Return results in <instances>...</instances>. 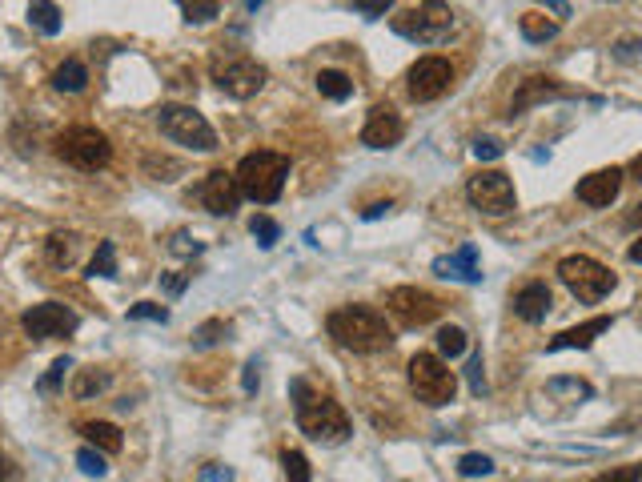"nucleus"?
Segmentation results:
<instances>
[{
  "mask_svg": "<svg viewBox=\"0 0 642 482\" xmlns=\"http://www.w3.org/2000/svg\"><path fill=\"white\" fill-rule=\"evenodd\" d=\"M29 25L45 37H57L61 33V9L53 0H29Z\"/></svg>",
  "mask_w": 642,
  "mask_h": 482,
  "instance_id": "obj_21",
  "label": "nucleus"
},
{
  "mask_svg": "<svg viewBox=\"0 0 642 482\" xmlns=\"http://www.w3.org/2000/svg\"><path fill=\"white\" fill-rule=\"evenodd\" d=\"M394 33L406 37V41H418V45H442L450 33H454V9L446 5V0H426V5L418 9H406L398 13L394 21Z\"/></svg>",
  "mask_w": 642,
  "mask_h": 482,
  "instance_id": "obj_4",
  "label": "nucleus"
},
{
  "mask_svg": "<svg viewBox=\"0 0 642 482\" xmlns=\"http://www.w3.org/2000/svg\"><path fill=\"white\" fill-rule=\"evenodd\" d=\"M402 133H406V125H402L398 109H394V105H374L370 117H366V125H362V145H370V149H394V145L402 141Z\"/></svg>",
  "mask_w": 642,
  "mask_h": 482,
  "instance_id": "obj_15",
  "label": "nucleus"
},
{
  "mask_svg": "<svg viewBox=\"0 0 642 482\" xmlns=\"http://www.w3.org/2000/svg\"><path fill=\"white\" fill-rule=\"evenodd\" d=\"M317 93L321 97H330V101H346L354 93V81L338 69H326V73H317Z\"/></svg>",
  "mask_w": 642,
  "mask_h": 482,
  "instance_id": "obj_25",
  "label": "nucleus"
},
{
  "mask_svg": "<svg viewBox=\"0 0 642 482\" xmlns=\"http://www.w3.org/2000/svg\"><path fill=\"white\" fill-rule=\"evenodd\" d=\"M466 197L474 209H482L486 217H506L514 209V181L502 173V169H482L478 177H470L466 185Z\"/></svg>",
  "mask_w": 642,
  "mask_h": 482,
  "instance_id": "obj_9",
  "label": "nucleus"
},
{
  "mask_svg": "<svg viewBox=\"0 0 642 482\" xmlns=\"http://www.w3.org/2000/svg\"><path fill=\"white\" fill-rule=\"evenodd\" d=\"M9 474H13V470H9V462L0 458V482H9Z\"/></svg>",
  "mask_w": 642,
  "mask_h": 482,
  "instance_id": "obj_53",
  "label": "nucleus"
},
{
  "mask_svg": "<svg viewBox=\"0 0 642 482\" xmlns=\"http://www.w3.org/2000/svg\"><path fill=\"white\" fill-rule=\"evenodd\" d=\"M518 29H522L526 41H554L558 37V21H550L546 13H522Z\"/></svg>",
  "mask_w": 642,
  "mask_h": 482,
  "instance_id": "obj_23",
  "label": "nucleus"
},
{
  "mask_svg": "<svg viewBox=\"0 0 642 482\" xmlns=\"http://www.w3.org/2000/svg\"><path fill=\"white\" fill-rule=\"evenodd\" d=\"M434 274H438V278H450V282H482L478 250H474V246H458L454 254H446V258L434 262Z\"/></svg>",
  "mask_w": 642,
  "mask_h": 482,
  "instance_id": "obj_18",
  "label": "nucleus"
},
{
  "mask_svg": "<svg viewBox=\"0 0 642 482\" xmlns=\"http://www.w3.org/2000/svg\"><path fill=\"white\" fill-rule=\"evenodd\" d=\"M614 326V318H590V322H582V326H574V330H562L558 338H550V350H590L594 346V338L598 334H606Z\"/></svg>",
  "mask_w": 642,
  "mask_h": 482,
  "instance_id": "obj_19",
  "label": "nucleus"
},
{
  "mask_svg": "<svg viewBox=\"0 0 642 482\" xmlns=\"http://www.w3.org/2000/svg\"><path fill=\"white\" fill-rule=\"evenodd\" d=\"M514 314L522 322H542L550 314V286L546 282H530L514 294Z\"/></svg>",
  "mask_w": 642,
  "mask_h": 482,
  "instance_id": "obj_20",
  "label": "nucleus"
},
{
  "mask_svg": "<svg viewBox=\"0 0 642 482\" xmlns=\"http://www.w3.org/2000/svg\"><path fill=\"white\" fill-rule=\"evenodd\" d=\"M630 177H634V181H642V153L630 161Z\"/></svg>",
  "mask_w": 642,
  "mask_h": 482,
  "instance_id": "obj_51",
  "label": "nucleus"
},
{
  "mask_svg": "<svg viewBox=\"0 0 642 482\" xmlns=\"http://www.w3.org/2000/svg\"><path fill=\"white\" fill-rule=\"evenodd\" d=\"M382 213H390V201H378V205H370L362 217H366V221H374V217H382Z\"/></svg>",
  "mask_w": 642,
  "mask_h": 482,
  "instance_id": "obj_49",
  "label": "nucleus"
},
{
  "mask_svg": "<svg viewBox=\"0 0 642 482\" xmlns=\"http://www.w3.org/2000/svg\"><path fill=\"white\" fill-rule=\"evenodd\" d=\"M129 318L133 322H169V310L165 306H157V302H137V306H129Z\"/></svg>",
  "mask_w": 642,
  "mask_h": 482,
  "instance_id": "obj_37",
  "label": "nucleus"
},
{
  "mask_svg": "<svg viewBox=\"0 0 642 482\" xmlns=\"http://www.w3.org/2000/svg\"><path fill=\"white\" fill-rule=\"evenodd\" d=\"M281 466H285V482H309V458L301 450H285Z\"/></svg>",
  "mask_w": 642,
  "mask_h": 482,
  "instance_id": "obj_34",
  "label": "nucleus"
},
{
  "mask_svg": "<svg viewBox=\"0 0 642 482\" xmlns=\"http://www.w3.org/2000/svg\"><path fill=\"white\" fill-rule=\"evenodd\" d=\"M57 157L69 161L73 169L97 173V169L109 165L113 145H109V137H105L101 129H93V125H73V129H65V133L57 137Z\"/></svg>",
  "mask_w": 642,
  "mask_h": 482,
  "instance_id": "obj_6",
  "label": "nucleus"
},
{
  "mask_svg": "<svg viewBox=\"0 0 642 482\" xmlns=\"http://www.w3.org/2000/svg\"><path fill=\"white\" fill-rule=\"evenodd\" d=\"M326 330L338 346L354 350V354H378L394 346V330L386 326V318L370 306H342L326 318Z\"/></svg>",
  "mask_w": 642,
  "mask_h": 482,
  "instance_id": "obj_2",
  "label": "nucleus"
},
{
  "mask_svg": "<svg viewBox=\"0 0 642 482\" xmlns=\"http://www.w3.org/2000/svg\"><path fill=\"white\" fill-rule=\"evenodd\" d=\"M566 97H574V93H570L566 85H558L554 77H526V81L518 85L514 101H510V117L526 113L530 105H542V101H566Z\"/></svg>",
  "mask_w": 642,
  "mask_h": 482,
  "instance_id": "obj_16",
  "label": "nucleus"
},
{
  "mask_svg": "<svg viewBox=\"0 0 642 482\" xmlns=\"http://www.w3.org/2000/svg\"><path fill=\"white\" fill-rule=\"evenodd\" d=\"M21 326L29 330V338L49 342V338L73 334V330H77V314H73L69 306H61V302H41V306H33V310L21 318Z\"/></svg>",
  "mask_w": 642,
  "mask_h": 482,
  "instance_id": "obj_12",
  "label": "nucleus"
},
{
  "mask_svg": "<svg viewBox=\"0 0 642 482\" xmlns=\"http://www.w3.org/2000/svg\"><path fill=\"white\" fill-rule=\"evenodd\" d=\"M197 482H233V470H229V466H221V462H209V466H201Z\"/></svg>",
  "mask_w": 642,
  "mask_h": 482,
  "instance_id": "obj_43",
  "label": "nucleus"
},
{
  "mask_svg": "<svg viewBox=\"0 0 642 482\" xmlns=\"http://www.w3.org/2000/svg\"><path fill=\"white\" fill-rule=\"evenodd\" d=\"M622 169H594L590 177H582L578 181V201H586V205H594V209H606L618 193H622Z\"/></svg>",
  "mask_w": 642,
  "mask_h": 482,
  "instance_id": "obj_17",
  "label": "nucleus"
},
{
  "mask_svg": "<svg viewBox=\"0 0 642 482\" xmlns=\"http://www.w3.org/2000/svg\"><path fill=\"white\" fill-rule=\"evenodd\" d=\"M474 157H478V161H498V157H502V145H498L494 137H478V141H474Z\"/></svg>",
  "mask_w": 642,
  "mask_h": 482,
  "instance_id": "obj_42",
  "label": "nucleus"
},
{
  "mask_svg": "<svg viewBox=\"0 0 642 482\" xmlns=\"http://www.w3.org/2000/svg\"><path fill=\"white\" fill-rule=\"evenodd\" d=\"M466 378H470V390L482 398L486 394V374H482V354H470V366H466Z\"/></svg>",
  "mask_w": 642,
  "mask_h": 482,
  "instance_id": "obj_40",
  "label": "nucleus"
},
{
  "mask_svg": "<svg viewBox=\"0 0 642 482\" xmlns=\"http://www.w3.org/2000/svg\"><path fill=\"white\" fill-rule=\"evenodd\" d=\"M77 466H81V470H85L89 478H101V474L109 470V466H105V458L97 454V446H85V450L77 454Z\"/></svg>",
  "mask_w": 642,
  "mask_h": 482,
  "instance_id": "obj_38",
  "label": "nucleus"
},
{
  "mask_svg": "<svg viewBox=\"0 0 642 482\" xmlns=\"http://www.w3.org/2000/svg\"><path fill=\"white\" fill-rule=\"evenodd\" d=\"M185 286H189V274H161V290H165V294L177 298Z\"/></svg>",
  "mask_w": 642,
  "mask_h": 482,
  "instance_id": "obj_46",
  "label": "nucleus"
},
{
  "mask_svg": "<svg viewBox=\"0 0 642 482\" xmlns=\"http://www.w3.org/2000/svg\"><path fill=\"white\" fill-rule=\"evenodd\" d=\"M614 57H618V61H634V57H642V41H634V37H622V41L614 45Z\"/></svg>",
  "mask_w": 642,
  "mask_h": 482,
  "instance_id": "obj_44",
  "label": "nucleus"
},
{
  "mask_svg": "<svg viewBox=\"0 0 642 482\" xmlns=\"http://www.w3.org/2000/svg\"><path fill=\"white\" fill-rule=\"evenodd\" d=\"M109 382H113V374H109V370H97V366H89V370H77L73 394H77V398H93V394L109 390Z\"/></svg>",
  "mask_w": 642,
  "mask_h": 482,
  "instance_id": "obj_27",
  "label": "nucleus"
},
{
  "mask_svg": "<svg viewBox=\"0 0 642 482\" xmlns=\"http://www.w3.org/2000/svg\"><path fill=\"white\" fill-rule=\"evenodd\" d=\"M177 5H181V13H185L189 25H209L213 17H221L217 0H177Z\"/></svg>",
  "mask_w": 642,
  "mask_h": 482,
  "instance_id": "obj_30",
  "label": "nucleus"
},
{
  "mask_svg": "<svg viewBox=\"0 0 642 482\" xmlns=\"http://www.w3.org/2000/svg\"><path fill=\"white\" fill-rule=\"evenodd\" d=\"M354 13H366V17H386L394 9V0H350Z\"/></svg>",
  "mask_w": 642,
  "mask_h": 482,
  "instance_id": "obj_39",
  "label": "nucleus"
},
{
  "mask_svg": "<svg viewBox=\"0 0 642 482\" xmlns=\"http://www.w3.org/2000/svg\"><path fill=\"white\" fill-rule=\"evenodd\" d=\"M201 205H205L209 213H217V217H233L237 205H241V185H237V177L225 173V169H213V173L201 181Z\"/></svg>",
  "mask_w": 642,
  "mask_h": 482,
  "instance_id": "obj_14",
  "label": "nucleus"
},
{
  "mask_svg": "<svg viewBox=\"0 0 642 482\" xmlns=\"http://www.w3.org/2000/svg\"><path fill=\"white\" fill-rule=\"evenodd\" d=\"M53 85H57L61 93H81V89L89 85V69H85L81 61H65V65L53 73Z\"/></svg>",
  "mask_w": 642,
  "mask_h": 482,
  "instance_id": "obj_26",
  "label": "nucleus"
},
{
  "mask_svg": "<svg viewBox=\"0 0 642 482\" xmlns=\"http://www.w3.org/2000/svg\"><path fill=\"white\" fill-rule=\"evenodd\" d=\"M638 478H642V466H618V470H606L590 482H638Z\"/></svg>",
  "mask_w": 642,
  "mask_h": 482,
  "instance_id": "obj_41",
  "label": "nucleus"
},
{
  "mask_svg": "<svg viewBox=\"0 0 642 482\" xmlns=\"http://www.w3.org/2000/svg\"><path fill=\"white\" fill-rule=\"evenodd\" d=\"M257 386H261V362L253 358L245 362V394H257Z\"/></svg>",
  "mask_w": 642,
  "mask_h": 482,
  "instance_id": "obj_47",
  "label": "nucleus"
},
{
  "mask_svg": "<svg viewBox=\"0 0 642 482\" xmlns=\"http://www.w3.org/2000/svg\"><path fill=\"white\" fill-rule=\"evenodd\" d=\"M213 81H217L221 93L245 101V97H257V93L265 89L269 73H265V65H257L253 57H233V61H217V65H213Z\"/></svg>",
  "mask_w": 642,
  "mask_h": 482,
  "instance_id": "obj_10",
  "label": "nucleus"
},
{
  "mask_svg": "<svg viewBox=\"0 0 642 482\" xmlns=\"http://www.w3.org/2000/svg\"><path fill=\"white\" fill-rule=\"evenodd\" d=\"M69 370H73V358H57V362L49 366V374L37 382V390H41V394H53V390L65 382V374H69Z\"/></svg>",
  "mask_w": 642,
  "mask_h": 482,
  "instance_id": "obj_36",
  "label": "nucleus"
},
{
  "mask_svg": "<svg viewBox=\"0 0 642 482\" xmlns=\"http://www.w3.org/2000/svg\"><path fill=\"white\" fill-rule=\"evenodd\" d=\"M466 346H470L466 330H458V326H442L438 330V358H462Z\"/></svg>",
  "mask_w": 642,
  "mask_h": 482,
  "instance_id": "obj_28",
  "label": "nucleus"
},
{
  "mask_svg": "<svg viewBox=\"0 0 642 482\" xmlns=\"http://www.w3.org/2000/svg\"><path fill=\"white\" fill-rule=\"evenodd\" d=\"M265 5V0H245V9H261Z\"/></svg>",
  "mask_w": 642,
  "mask_h": 482,
  "instance_id": "obj_54",
  "label": "nucleus"
},
{
  "mask_svg": "<svg viewBox=\"0 0 642 482\" xmlns=\"http://www.w3.org/2000/svg\"><path fill=\"white\" fill-rule=\"evenodd\" d=\"M626 258H630V262H642V237H638L634 246H630V254H626Z\"/></svg>",
  "mask_w": 642,
  "mask_h": 482,
  "instance_id": "obj_52",
  "label": "nucleus"
},
{
  "mask_svg": "<svg viewBox=\"0 0 642 482\" xmlns=\"http://www.w3.org/2000/svg\"><path fill=\"white\" fill-rule=\"evenodd\" d=\"M558 278H562V282H566V290H570L578 302H586V306L602 302V298L614 290V274H610L602 262L586 258V254L562 258V262H558Z\"/></svg>",
  "mask_w": 642,
  "mask_h": 482,
  "instance_id": "obj_8",
  "label": "nucleus"
},
{
  "mask_svg": "<svg viewBox=\"0 0 642 482\" xmlns=\"http://www.w3.org/2000/svg\"><path fill=\"white\" fill-rule=\"evenodd\" d=\"M638 225H642V201H638V205L626 213V229H638Z\"/></svg>",
  "mask_w": 642,
  "mask_h": 482,
  "instance_id": "obj_50",
  "label": "nucleus"
},
{
  "mask_svg": "<svg viewBox=\"0 0 642 482\" xmlns=\"http://www.w3.org/2000/svg\"><path fill=\"white\" fill-rule=\"evenodd\" d=\"M173 254H201V241H193L189 233H173Z\"/></svg>",
  "mask_w": 642,
  "mask_h": 482,
  "instance_id": "obj_45",
  "label": "nucleus"
},
{
  "mask_svg": "<svg viewBox=\"0 0 642 482\" xmlns=\"http://www.w3.org/2000/svg\"><path fill=\"white\" fill-rule=\"evenodd\" d=\"M89 278H117V246L113 241H101L93 262H89Z\"/></svg>",
  "mask_w": 642,
  "mask_h": 482,
  "instance_id": "obj_29",
  "label": "nucleus"
},
{
  "mask_svg": "<svg viewBox=\"0 0 642 482\" xmlns=\"http://www.w3.org/2000/svg\"><path fill=\"white\" fill-rule=\"evenodd\" d=\"M386 306H390V314H394L402 326H410V330L430 326V322L442 318V302H438L430 290H418V286H398V290H390V294H386Z\"/></svg>",
  "mask_w": 642,
  "mask_h": 482,
  "instance_id": "obj_11",
  "label": "nucleus"
},
{
  "mask_svg": "<svg viewBox=\"0 0 642 482\" xmlns=\"http://www.w3.org/2000/svg\"><path fill=\"white\" fill-rule=\"evenodd\" d=\"M157 125H161V133H165L169 141H177V145H189V149H197V153L217 149L213 125H209L193 105H161Z\"/></svg>",
  "mask_w": 642,
  "mask_h": 482,
  "instance_id": "obj_7",
  "label": "nucleus"
},
{
  "mask_svg": "<svg viewBox=\"0 0 642 482\" xmlns=\"http://www.w3.org/2000/svg\"><path fill=\"white\" fill-rule=\"evenodd\" d=\"M81 434H85L89 446H97V450H109V454L121 450V430H117L113 422H85Z\"/></svg>",
  "mask_w": 642,
  "mask_h": 482,
  "instance_id": "obj_24",
  "label": "nucleus"
},
{
  "mask_svg": "<svg viewBox=\"0 0 642 482\" xmlns=\"http://www.w3.org/2000/svg\"><path fill=\"white\" fill-rule=\"evenodd\" d=\"M410 390L426 406H450L458 394V374L438 354H414L410 358Z\"/></svg>",
  "mask_w": 642,
  "mask_h": 482,
  "instance_id": "obj_5",
  "label": "nucleus"
},
{
  "mask_svg": "<svg viewBox=\"0 0 642 482\" xmlns=\"http://www.w3.org/2000/svg\"><path fill=\"white\" fill-rule=\"evenodd\" d=\"M45 258H49V266H57V270L73 266V262H77V233H53V237L45 241Z\"/></svg>",
  "mask_w": 642,
  "mask_h": 482,
  "instance_id": "obj_22",
  "label": "nucleus"
},
{
  "mask_svg": "<svg viewBox=\"0 0 642 482\" xmlns=\"http://www.w3.org/2000/svg\"><path fill=\"white\" fill-rule=\"evenodd\" d=\"M546 394L550 398H590L594 390L582 378H554V382H546Z\"/></svg>",
  "mask_w": 642,
  "mask_h": 482,
  "instance_id": "obj_33",
  "label": "nucleus"
},
{
  "mask_svg": "<svg viewBox=\"0 0 642 482\" xmlns=\"http://www.w3.org/2000/svg\"><path fill=\"white\" fill-rule=\"evenodd\" d=\"M237 185H241V197L257 201V205H273L285 189V177H289V157L285 153H273V149H257L249 157H241L237 165Z\"/></svg>",
  "mask_w": 642,
  "mask_h": 482,
  "instance_id": "obj_3",
  "label": "nucleus"
},
{
  "mask_svg": "<svg viewBox=\"0 0 642 482\" xmlns=\"http://www.w3.org/2000/svg\"><path fill=\"white\" fill-rule=\"evenodd\" d=\"M542 5H546L550 13H558V21H562V17H570V5H566V0H542Z\"/></svg>",
  "mask_w": 642,
  "mask_h": 482,
  "instance_id": "obj_48",
  "label": "nucleus"
},
{
  "mask_svg": "<svg viewBox=\"0 0 642 482\" xmlns=\"http://www.w3.org/2000/svg\"><path fill=\"white\" fill-rule=\"evenodd\" d=\"M233 334V326L225 322V318H209V322H201L197 330H193V346H213V342H221V338H229Z\"/></svg>",
  "mask_w": 642,
  "mask_h": 482,
  "instance_id": "obj_32",
  "label": "nucleus"
},
{
  "mask_svg": "<svg viewBox=\"0 0 642 482\" xmlns=\"http://www.w3.org/2000/svg\"><path fill=\"white\" fill-rule=\"evenodd\" d=\"M454 81V69L446 57H422L410 69V97L414 101H438Z\"/></svg>",
  "mask_w": 642,
  "mask_h": 482,
  "instance_id": "obj_13",
  "label": "nucleus"
},
{
  "mask_svg": "<svg viewBox=\"0 0 642 482\" xmlns=\"http://www.w3.org/2000/svg\"><path fill=\"white\" fill-rule=\"evenodd\" d=\"M249 233L257 237V246H261V250H273V246H277V237H281V225H277L273 217L257 213V217L249 221Z\"/></svg>",
  "mask_w": 642,
  "mask_h": 482,
  "instance_id": "obj_31",
  "label": "nucleus"
},
{
  "mask_svg": "<svg viewBox=\"0 0 642 482\" xmlns=\"http://www.w3.org/2000/svg\"><path fill=\"white\" fill-rule=\"evenodd\" d=\"M289 394H293V410H297V426L313 438V442H326V446H338L354 434L350 426V414L326 398V394H313V386L305 378H293L289 382Z\"/></svg>",
  "mask_w": 642,
  "mask_h": 482,
  "instance_id": "obj_1",
  "label": "nucleus"
},
{
  "mask_svg": "<svg viewBox=\"0 0 642 482\" xmlns=\"http://www.w3.org/2000/svg\"><path fill=\"white\" fill-rule=\"evenodd\" d=\"M458 474H462V478H486V474H494V462H490L486 454H462Z\"/></svg>",
  "mask_w": 642,
  "mask_h": 482,
  "instance_id": "obj_35",
  "label": "nucleus"
}]
</instances>
